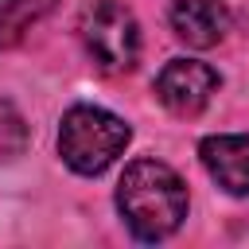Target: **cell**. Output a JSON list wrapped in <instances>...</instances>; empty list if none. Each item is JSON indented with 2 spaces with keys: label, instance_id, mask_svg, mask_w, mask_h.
Here are the masks:
<instances>
[{
  "label": "cell",
  "instance_id": "obj_1",
  "mask_svg": "<svg viewBox=\"0 0 249 249\" xmlns=\"http://www.w3.org/2000/svg\"><path fill=\"white\" fill-rule=\"evenodd\" d=\"M187 206H191L187 183L163 160H152V156L132 160L117 183V210L140 241L171 237L183 226Z\"/></svg>",
  "mask_w": 249,
  "mask_h": 249
},
{
  "label": "cell",
  "instance_id": "obj_2",
  "mask_svg": "<svg viewBox=\"0 0 249 249\" xmlns=\"http://www.w3.org/2000/svg\"><path fill=\"white\" fill-rule=\"evenodd\" d=\"M132 128L101 105H70L58 121V156L78 175H101L128 148Z\"/></svg>",
  "mask_w": 249,
  "mask_h": 249
},
{
  "label": "cell",
  "instance_id": "obj_3",
  "mask_svg": "<svg viewBox=\"0 0 249 249\" xmlns=\"http://www.w3.org/2000/svg\"><path fill=\"white\" fill-rule=\"evenodd\" d=\"M78 39L105 74H124L140 58V23L121 0H89L78 16Z\"/></svg>",
  "mask_w": 249,
  "mask_h": 249
},
{
  "label": "cell",
  "instance_id": "obj_4",
  "mask_svg": "<svg viewBox=\"0 0 249 249\" xmlns=\"http://www.w3.org/2000/svg\"><path fill=\"white\" fill-rule=\"evenodd\" d=\"M218 86H222V74L198 58H171L156 74V97L175 117H198L218 93Z\"/></svg>",
  "mask_w": 249,
  "mask_h": 249
},
{
  "label": "cell",
  "instance_id": "obj_5",
  "mask_svg": "<svg viewBox=\"0 0 249 249\" xmlns=\"http://www.w3.org/2000/svg\"><path fill=\"white\" fill-rule=\"evenodd\" d=\"M198 160H202L206 175L226 195H237V198L249 195V132H214V136H202Z\"/></svg>",
  "mask_w": 249,
  "mask_h": 249
},
{
  "label": "cell",
  "instance_id": "obj_6",
  "mask_svg": "<svg viewBox=\"0 0 249 249\" xmlns=\"http://www.w3.org/2000/svg\"><path fill=\"white\" fill-rule=\"evenodd\" d=\"M171 31L179 43L195 51H210L226 39L230 31V8L226 0H171Z\"/></svg>",
  "mask_w": 249,
  "mask_h": 249
},
{
  "label": "cell",
  "instance_id": "obj_7",
  "mask_svg": "<svg viewBox=\"0 0 249 249\" xmlns=\"http://www.w3.org/2000/svg\"><path fill=\"white\" fill-rule=\"evenodd\" d=\"M51 8L54 0H0V51L16 47Z\"/></svg>",
  "mask_w": 249,
  "mask_h": 249
},
{
  "label": "cell",
  "instance_id": "obj_8",
  "mask_svg": "<svg viewBox=\"0 0 249 249\" xmlns=\"http://www.w3.org/2000/svg\"><path fill=\"white\" fill-rule=\"evenodd\" d=\"M27 152V121L12 101H0V163H12Z\"/></svg>",
  "mask_w": 249,
  "mask_h": 249
}]
</instances>
